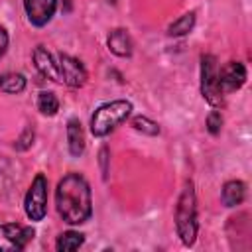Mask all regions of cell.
<instances>
[{"instance_id":"obj_1","label":"cell","mask_w":252,"mask_h":252,"mask_svg":"<svg viewBox=\"0 0 252 252\" xmlns=\"http://www.w3.org/2000/svg\"><path fill=\"white\" fill-rule=\"evenodd\" d=\"M55 209L63 222L81 226L93 217V191L87 177L79 171L65 173L55 187Z\"/></svg>"},{"instance_id":"obj_2","label":"cell","mask_w":252,"mask_h":252,"mask_svg":"<svg viewBox=\"0 0 252 252\" xmlns=\"http://www.w3.org/2000/svg\"><path fill=\"white\" fill-rule=\"evenodd\" d=\"M175 232L185 248L195 246L199 236V213H197V193L193 179H185L175 203Z\"/></svg>"},{"instance_id":"obj_3","label":"cell","mask_w":252,"mask_h":252,"mask_svg":"<svg viewBox=\"0 0 252 252\" xmlns=\"http://www.w3.org/2000/svg\"><path fill=\"white\" fill-rule=\"evenodd\" d=\"M132 110H134V104L128 98H114L98 104L91 114V122H89L91 134L94 138H106L130 118Z\"/></svg>"},{"instance_id":"obj_4","label":"cell","mask_w":252,"mask_h":252,"mask_svg":"<svg viewBox=\"0 0 252 252\" xmlns=\"http://www.w3.org/2000/svg\"><path fill=\"white\" fill-rule=\"evenodd\" d=\"M199 91L211 108H224V94L219 85V61L213 53L199 57Z\"/></svg>"},{"instance_id":"obj_5","label":"cell","mask_w":252,"mask_h":252,"mask_svg":"<svg viewBox=\"0 0 252 252\" xmlns=\"http://www.w3.org/2000/svg\"><path fill=\"white\" fill-rule=\"evenodd\" d=\"M47 197H49V181L39 171L33 175L26 195H24V213L32 222H41L47 215Z\"/></svg>"},{"instance_id":"obj_6","label":"cell","mask_w":252,"mask_h":252,"mask_svg":"<svg viewBox=\"0 0 252 252\" xmlns=\"http://www.w3.org/2000/svg\"><path fill=\"white\" fill-rule=\"evenodd\" d=\"M35 238L32 224L2 222L0 224V252H20Z\"/></svg>"},{"instance_id":"obj_7","label":"cell","mask_w":252,"mask_h":252,"mask_svg":"<svg viewBox=\"0 0 252 252\" xmlns=\"http://www.w3.org/2000/svg\"><path fill=\"white\" fill-rule=\"evenodd\" d=\"M55 57L59 63V73H61L63 85H67L71 89H81L87 85L89 73H87V67L83 65L81 59H77L69 53H63V51H59Z\"/></svg>"},{"instance_id":"obj_8","label":"cell","mask_w":252,"mask_h":252,"mask_svg":"<svg viewBox=\"0 0 252 252\" xmlns=\"http://www.w3.org/2000/svg\"><path fill=\"white\" fill-rule=\"evenodd\" d=\"M248 79V71L246 65L242 61H226L222 67H219V85L222 94H230L240 91L246 85Z\"/></svg>"},{"instance_id":"obj_9","label":"cell","mask_w":252,"mask_h":252,"mask_svg":"<svg viewBox=\"0 0 252 252\" xmlns=\"http://www.w3.org/2000/svg\"><path fill=\"white\" fill-rule=\"evenodd\" d=\"M32 63L35 67V71L51 81V83H57V85H63V79H61V73H59V63H57V57L45 47V45H35L33 51H32Z\"/></svg>"},{"instance_id":"obj_10","label":"cell","mask_w":252,"mask_h":252,"mask_svg":"<svg viewBox=\"0 0 252 252\" xmlns=\"http://www.w3.org/2000/svg\"><path fill=\"white\" fill-rule=\"evenodd\" d=\"M57 6L59 0H24L26 18L33 28H45L53 20Z\"/></svg>"},{"instance_id":"obj_11","label":"cell","mask_w":252,"mask_h":252,"mask_svg":"<svg viewBox=\"0 0 252 252\" xmlns=\"http://www.w3.org/2000/svg\"><path fill=\"white\" fill-rule=\"evenodd\" d=\"M106 47L114 57L128 59L134 53V41L126 28H112L106 35Z\"/></svg>"},{"instance_id":"obj_12","label":"cell","mask_w":252,"mask_h":252,"mask_svg":"<svg viewBox=\"0 0 252 252\" xmlns=\"http://www.w3.org/2000/svg\"><path fill=\"white\" fill-rule=\"evenodd\" d=\"M65 136H67V152L71 158H81L87 148V138H85V128L79 118H69L65 124Z\"/></svg>"},{"instance_id":"obj_13","label":"cell","mask_w":252,"mask_h":252,"mask_svg":"<svg viewBox=\"0 0 252 252\" xmlns=\"http://www.w3.org/2000/svg\"><path fill=\"white\" fill-rule=\"evenodd\" d=\"M246 199V183L242 179H228L220 187V203L226 209H234L242 205Z\"/></svg>"},{"instance_id":"obj_14","label":"cell","mask_w":252,"mask_h":252,"mask_svg":"<svg viewBox=\"0 0 252 252\" xmlns=\"http://www.w3.org/2000/svg\"><path fill=\"white\" fill-rule=\"evenodd\" d=\"M195 24H197V12L189 10V12H183L179 18H175L167 26L165 33H167V37H185V35H189L193 32Z\"/></svg>"},{"instance_id":"obj_15","label":"cell","mask_w":252,"mask_h":252,"mask_svg":"<svg viewBox=\"0 0 252 252\" xmlns=\"http://www.w3.org/2000/svg\"><path fill=\"white\" fill-rule=\"evenodd\" d=\"M28 87V79L24 73L8 71L0 75V91L6 94H22Z\"/></svg>"},{"instance_id":"obj_16","label":"cell","mask_w":252,"mask_h":252,"mask_svg":"<svg viewBox=\"0 0 252 252\" xmlns=\"http://www.w3.org/2000/svg\"><path fill=\"white\" fill-rule=\"evenodd\" d=\"M85 240H87V238H85L83 232L69 228V230H63V232L57 236V240H55V250H57V252H75V250H79V248L85 244Z\"/></svg>"},{"instance_id":"obj_17","label":"cell","mask_w":252,"mask_h":252,"mask_svg":"<svg viewBox=\"0 0 252 252\" xmlns=\"http://www.w3.org/2000/svg\"><path fill=\"white\" fill-rule=\"evenodd\" d=\"M59 106H61V102L53 91H41L35 98V108L39 110L41 116H47V118L55 116L59 112Z\"/></svg>"},{"instance_id":"obj_18","label":"cell","mask_w":252,"mask_h":252,"mask_svg":"<svg viewBox=\"0 0 252 252\" xmlns=\"http://www.w3.org/2000/svg\"><path fill=\"white\" fill-rule=\"evenodd\" d=\"M130 126H132V130H136V132H140V134H144V136H150V138H156V136L161 134L159 124H158L156 120H152L150 116H146V114H136V116H132V118H130Z\"/></svg>"},{"instance_id":"obj_19","label":"cell","mask_w":252,"mask_h":252,"mask_svg":"<svg viewBox=\"0 0 252 252\" xmlns=\"http://www.w3.org/2000/svg\"><path fill=\"white\" fill-rule=\"evenodd\" d=\"M222 124H224V118H222V112L220 108H211V112L207 114L205 118V128L211 136H219L220 130H222Z\"/></svg>"},{"instance_id":"obj_20","label":"cell","mask_w":252,"mask_h":252,"mask_svg":"<svg viewBox=\"0 0 252 252\" xmlns=\"http://www.w3.org/2000/svg\"><path fill=\"white\" fill-rule=\"evenodd\" d=\"M33 142H35V128L33 126H26L22 130V134L14 142V150L16 152H28L33 146Z\"/></svg>"},{"instance_id":"obj_21","label":"cell","mask_w":252,"mask_h":252,"mask_svg":"<svg viewBox=\"0 0 252 252\" xmlns=\"http://www.w3.org/2000/svg\"><path fill=\"white\" fill-rule=\"evenodd\" d=\"M98 165H100L102 179L106 181L108 179V171H110V150H108V146H102L98 150Z\"/></svg>"},{"instance_id":"obj_22","label":"cell","mask_w":252,"mask_h":252,"mask_svg":"<svg viewBox=\"0 0 252 252\" xmlns=\"http://www.w3.org/2000/svg\"><path fill=\"white\" fill-rule=\"evenodd\" d=\"M8 47H10V33H8V30L0 24V59L6 55Z\"/></svg>"}]
</instances>
